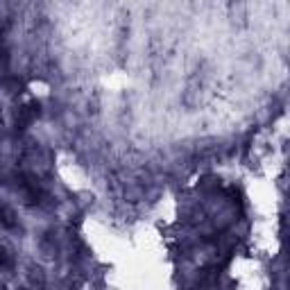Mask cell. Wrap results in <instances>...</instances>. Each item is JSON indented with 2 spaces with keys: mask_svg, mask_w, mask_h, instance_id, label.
I'll use <instances>...</instances> for the list:
<instances>
[{
  "mask_svg": "<svg viewBox=\"0 0 290 290\" xmlns=\"http://www.w3.org/2000/svg\"><path fill=\"white\" fill-rule=\"evenodd\" d=\"M9 261V254L5 252V247H0V265H5Z\"/></svg>",
  "mask_w": 290,
  "mask_h": 290,
  "instance_id": "obj_2",
  "label": "cell"
},
{
  "mask_svg": "<svg viewBox=\"0 0 290 290\" xmlns=\"http://www.w3.org/2000/svg\"><path fill=\"white\" fill-rule=\"evenodd\" d=\"M21 290H25V288H21Z\"/></svg>",
  "mask_w": 290,
  "mask_h": 290,
  "instance_id": "obj_3",
  "label": "cell"
},
{
  "mask_svg": "<svg viewBox=\"0 0 290 290\" xmlns=\"http://www.w3.org/2000/svg\"><path fill=\"white\" fill-rule=\"evenodd\" d=\"M27 279H30V283L34 288L41 290L46 286V272H43L41 265H30V272H27Z\"/></svg>",
  "mask_w": 290,
  "mask_h": 290,
  "instance_id": "obj_1",
  "label": "cell"
}]
</instances>
